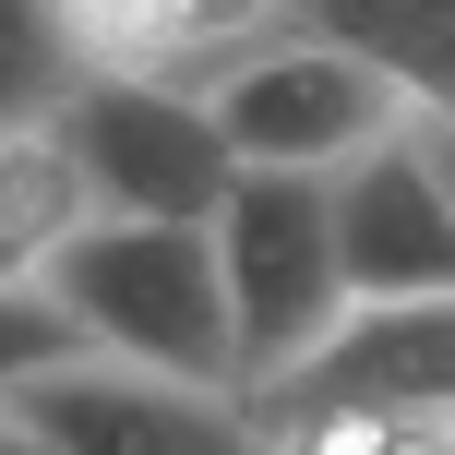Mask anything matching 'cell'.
<instances>
[{
  "label": "cell",
  "instance_id": "11",
  "mask_svg": "<svg viewBox=\"0 0 455 455\" xmlns=\"http://www.w3.org/2000/svg\"><path fill=\"white\" fill-rule=\"evenodd\" d=\"M455 419L432 408H384V395H312L275 384L264 395V455H443Z\"/></svg>",
  "mask_w": 455,
  "mask_h": 455
},
{
  "label": "cell",
  "instance_id": "10",
  "mask_svg": "<svg viewBox=\"0 0 455 455\" xmlns=\"http://www.w3.org/2000/svg\"><path fill=\"white\" fill-rule=\"evenodd\" d=\"M299 24L371 48L432 120H455V0H299Z\"/></svg>",
  "mask_w": 455,
  "mask_h": 455
},
{
  "label": "cell",
  "instance_id": "4",
  "mask_svg": "<svg viewBox=\"0 0 455 455\" xmlns=\"http://www.w3.org/2000/svg\"><path fill=\"white\" fill-rule=\"evenodd\" d=\"M84 156L96 204L108 216H180V228H216V204L240 192V144H228L216 96L192 84H144V72H84V84L48 108Z\"/></svg>",
  "mask_w": 455,
  "mask_h": 455
},
{
  "label": "cell",
  "instance_id": "2",
  "mask_svg": "<svg viewBox=\"0 0 455 455\" xmlns=\"http://www.w3.org/2000/svg\"><path fill=\"white\" fill-rule=\"evenodd\" d=\"M216 251H228V299H240V371H251V395L288 384V371L360 312L336 180H323V168H240V192L216 204Z\"/></svg>",
  "mask_w": 455,
  "mask_h": 455
},
{
  "label": "cell",
  "instance_id": "7",
  "mask_svg": "<svg viewBox=\"0 0 455 455\" xmlns=\"http://www.w3.org/2000/svg\"><path fill=\"white\" fill-rule=\"evenodd\" d=\"M48 12L84 48V72H144V84L216 96L264 36L299 24V0H48Z\"/></svg>",
  "mask_w": 455,
  "mask_h": 455
},
{
  "label": "cell",
  "instance_id": "5",
  "mask_svg": "<svg viewBox=\"0 0 455 455\" xmlns=\"http://www.w3.org/2000/svg\"><path fill=\"white\" fill-rule=\"evenodd\" d=\"M0 419H24L48 455H264V395L192 384V371L120 360V347L0 384Z\"/></svg>",
  "mask_w": 455,
  "mask_h": 455
},
{
  "label": "cell",
  "instance_id": "14",
  "mask_svg": "<svg viewBox=\"0 0 455 455\" xmlns=\"http://www.w3.org/2000/svg\"><path fill=\"white\" fill-rule=\"evenodd\" d=\"M443 455H455V443H443Z\"/></svg>",
  "mask_w": 455,
  "mask_h": 455
},
{
  "label": "cell",
  "instance_id": "1",
  "mask_svg": "<svg viewBox=\"0 0 455 455\" xmlns=\"http://www.w3.org/2000/svg\"><path fill=\"white\" fill-rule=\"evenodd\" d=\"M36 275L96 323V347L251 395V371H240V299H228L216 228H180V216H96L84 240H72L60 264H36Z\"/></svg>",
  "mask_w": 455,
  "mask_h": 455
},
{
  "label": "cell",
  "instance_id": "3",
  "mask_svg": "<svg viewBox=\"0 0 455 455\" xmlns=\"http://www.w3.org/2000/svg\"><path fill=\"white\" fill-rule=\"evenodd\" d=\"M216 120H228V144H240V168H323V180H336L347 156H371L384 132H408L419 96L395 84L371 48L288 24V36H264L216 84Z\"/></svg>",
  "mask_w": 455,
  "mask_h": 455
},
{
  "label": "cell",
  "instance_id": "6",
  "mask_svg": "<svg viewBox=\"0 0 455 455\" xmlns=\"http://www.w3.org/2000/svg\"><path fill=\"white\" fill-rule=\"evenodd\" d=\"M336 228H347L360 299H432V288H455V192H443L432 144H419V120L336 168Z\"/></svg>",
  "mask_w": 455,
  "mask_h": 455
},
{
  "label": "cell",
  "instance_id": "9",
  "mask_svg": "<svg viewBox=\"0 0 455 455\" xmlns=\"http://www.w3.org/2000/svg\"><path fill=\"white\" fill-rule=\"evenodd\" d=\"M96 216H108V204H96V180H84V156H72V132H60L48 108H12V120H0V275L60 264Z\"/></svg>",
  "mask_w": 455,
  "mask_h": 455
},
{
  "label": "cell",
  "instance_id": "12",
  "mask_svg": "<svg viewBox=\"0 0 455 455\" xmlns=\"http://www.w3.org/2000/svg\"><path fill=\"white\" fill-rule=\"evenodd\" d=\"M96 360V323L72 312L48 275H0V384H24V371H72Z\"/></svg>",
  "mask_w": 455,
  "mask_h": 455
},
{
  "label": "cell",
  "instance_id": "13",
  "mask_svg": "<svg viewBox=\"0 0 455 455\" xmlns=\"http://www.w3.org/2000/svg\"><path fill=\"white\" fill-rule=\"evenodd\" d=\"M419 144H432V168H443V192H455V120H432V108H419Z\"/></svg>",
  "mask_w": 455,
  "mask_h": 455
},
{
  "label": "cell",
  "instance_id": "8",
  "mask_svg": "<svg viewBox=\"0 0 455 455\" xmlns=\"http://www.w3.org/2000/svg\"><path fill=\"white\" fill-rule=\"evenodd\" d=\"M288 384H312V395H384V408L455 419V288H432V299H360Z\"/></svg>",
  "mask_w": 455,
  "mask_h": 455
}]
</instances>
